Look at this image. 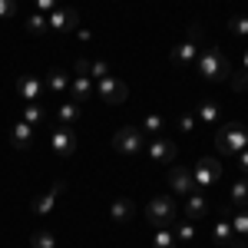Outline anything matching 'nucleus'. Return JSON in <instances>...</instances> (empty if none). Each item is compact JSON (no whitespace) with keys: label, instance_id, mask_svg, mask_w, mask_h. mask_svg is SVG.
Here are the masks:
<instances>
[{"label":"nucleus","instance_id":"b1692460","mask_svg":"<svg viewBox=\"0 0 248 248\" xmlns=\"http://www.w3.org/2000/svg\"><path fill=\"white\" fill-rule=\"evenodd\" d=\"M215 106H209V103H205V106H202V119H205V123H212V119H215Z\"/></svg>","mask_w":248,"mask_h":248},{"label":"nucleus","instance_id":"9d476101","mask_svg":"<svg viewBox=\"0 0 248 248\" xmlns=\"http://www.w3.org/2000/svg\"><path fill=\"white\" fill-rule=\"evenodd\" d=\"M17 86H20V93L27 96V99H37V96H40V83L33 77H20Z\"/></svg>","mask_w":248,"mask_h":248},{"label":"nucleus","instance_id":"6ab92c4d","mask_svg":"<svg viewBox=\"0 0 248 248\" xmlns=\"http://www.w3.org/2000/svg\"><path fill=\"white\" fill-rule=\"evenodd\" d=\"M33 209H37L40 215H43V212H50V209H53V195H43V199H40V202L33 205Z\"/></svg>","mask_w":248,"mask_h":248},{"label":"nucleus","instance_id":"39448f33","mask_svg":"<svg viewBox=\"0 0 248 248\" xmlns=\"http://www.w3.org/2000/svg\"><path fill=\"white\" fill-rule=\"evenodd\" d=\"M218 162H212V159H202V162H199V169H195V182H199V186H209V182H215V179H218Z\"/></svg>","mask_w":248,"mask_h":248},{"label":"nucleus","instance_id":"7ed1b4c3","mask_svg":"<svg viewBox=\"0 0 248 248\" xmlns=\"http://www.w3.org/2000/svg\"><path fill=\"white\" fill-rule=\"evenodd\" d=\"M139 146H142V139H139V133H136L133 126H126V129L116 133V149L119 153H139Z\"/></svg>","mask_w":248,"mask_h":248},{"label":"nucleus","instance_id":"423d86ee","mask_svg":"<svg viewBox=\"0 0 248 248\" xmlns=\"http://www.w3.org/2000/svg\"><path fill=\"white\" fill-rule=\"evenodd\" d=\"M73 146H77V139H73L70 129H57V133H53V149H57L60 155H70Z\"/></svg>","mask_w":248,"mask_h":248},{"label":"nucleus","instance_id":"f3484780","mask_svg":"<svg viewBox=\"0 0 248 248\" xmlns=\"http://www.w3.org/2000/svg\"><path fill=\"white\" fill-rule=\"evenodd\" d=\"M73 119H77V103H66V106L60 109V123H63V126H70Z\"/></svg>","mask_w":248,"mask_h":248},{"label":"nucleus","instance_id":"393cba45","mask_svg":"<svg viewBox=\"0 0 248 248\" xmlns=\"http://www.w3.org/2000/svg\"><path fill=\"white\" fill-rule=\"evenodd\" d=\"M90 73H93V77H106L109 70H106V63H93V66H90Z\"/></svg>","mask_w":248,"mask_h":248},{"label":"nucleus","instance_id":"f03ea898","mask_svg":"<svg viewBox=\"0 0 248 248\" xmlns=\"http://www.w3.org/2000/svg\"><path fill=\"white\" fill-rule=\"evenodd\" d=\"M146 215H149V222H153V225L166 229V225L172 222V215H175V205H172V199H155L153 205L146 209Z\"/></svg>","mask_w":248,"mask_h":248},{"label":"nucleus","instance_id":"bb28decb","mask_svg":"<svg viewBox=\"0 0 248 248\" xmlns=\"http://www.w3.org/2000/svg\"><path fill=\"white\" fill-rule=\"evenodd\" d=\"M40 7H46V10H50V7H53V0H37Z\"/></svg>","mask_w":248,"mask_h":248},{"label":"nucleus","instance_id":"2eb2a0df","mask_svg":"<svg viewBox=\"0 0 248 248\" xmlns=\"http://www.w3.org/2000/svg\"><path fill=\"white\" fill-rule=\"evenodd\" d=\"M33 248H53V232L40 229L37 235H33Z\"/></svg>","mask_w":248,"mask_h":248},{"label":"nucleus","instance_id":"f8f14e48","mask_svg":"<svg viewBox=\"0 0 248 248\" xmlns=\"http://www.w3.org/2000/svg\"><path fill=\"white\" fill-rule=\"evenodd\" d=\"M30 142V123H20V126H14V146H27Z\"/></svg>","mask_w":248,"mask_h":248},{"label":"nucleus","instance_id":"dca6fc26","mask_svg":"<svg viewBox=\"0 0 248 248\" xmlns=\"http://www.w3.org/2000/svg\"><path fill=\"white\" fill-rule=\"evenodd\" d=\"M73 93H77V99H86V96L93 93V83H90L86 77H79V79H77V86H73Z\"/></svg>","mask_w":248,"mask_h":248},{"label":"nucleus","instance_id":"5701e85b","mask_svg":"<svg viewBox=\"0 0 248 248\" xmlns=\"http://www.w3.org/2000/svg\"><path fill=\"white\" fill-rule=\"evenodd\" d=\"M192 53H195V50H192V43H186V46H179V50H175V60H192Z\"/></svg>","mask_w":248,"mask_h":248},{"label":"nucleus","instance_id":"4468645a","mask_svg":"<svg viewBox=\"0 0 248 248\" xmlns=\"http://www.w3.org/2000/svg\"><path fill=\"white\" fill-rule=\"evenodd\" d=\"M46 86H50L53 93H63V90H66V73L53 70V73H50V79H46Z\"/></svg>","mask_w":248,"mask_h":248},{"label":"nucleus","instance_id":"ddd939ff","mask_svg":"<svg viewBox=\"0 0 248 248\" xmlns=\"http://www.w3.org/2000/svg\"><path fill=\"white\" fill-rule=\"evenodd\" d=\"M186 212H189L192 218L205 215V199H202V195H192V199H189V205H186Z\"/></svg>","mask_w":248,"mask_h":248},{"label":"nucleus","instance_id":"412c9836","mask_svg":"<svg viewBox=\"0 0 248 248\" xmlns=\"http://www.w3.org/2000/svg\"><path fill=\"white\" fill-rule=\"evenodd\" d=\"M14 10H17V3H14V0H0V17H10Z\"/></svg>","mask_w":248,"mask_h":248},{"label":"nucleus","instance_id":"9b49d317","mask_svg":"<svg viewBox=\"0 0 248 248\" xmlns=\"http://www.w3.org/2000/svg\"><path fill=\"white\" fill-rule=\"evenodd\" d=\"M113 215H116V222H126V218L133 215V202H129V199H119L113 205Z\"/></svg>","mask_w":248,"mask_h":248},{"label":"nucleus","instance_id":"20e7f679","mask_svg":"<svg viewBox=\"0 0 248 248\" xmlns=\"http://www.w3.org/2000/svg\"><path fill=\"white\" fill-rule=\"evenodd\" d=\"M99 93L106 96L109 103H123V99H126V83H119V79H113V77H103Z\"/></svg>","mask_w":248,"mask_h":248},{"label":"nucleus","instance_id":"4be33fe9","mask_svg":"<svg viewBox=\"0 0 248 248\" xmlns=\"http://www.w3.org/2000/svg\"><path fill=\"white\" fill-rule=\"evenodd\" d=\"M27 27H30L33 33H43V27H46V20H43V17H30V23H27Z\"/></svg>","mask_w":248,"mask_h":248},{"label":"nucleus","instance_id":"aec40b11","mask_svg":"<svg viewBox=\"0 0 248 248\" xmlns=\"http://www.w3.org/2000/svg\"><path fill=\"white\" fill-rule=\"evenodd\" d=\"M43 119V109L40 106H27V123H40Z\"/></svg>","mask_w":248,"mask_h":248},{"label":"nucleus","instance_id":"a878e982","mask_svg":"<svg viewBox=\"0 0 248 248\" xmlns=\"http://www.w3.org/2000/svg\"><path fill=\"white\" fill-rule=\"evenodd\" d=\"M159 126H162V116H149L146 119V129H159Z\"/></svg>","mask_w":248,"mask_h":248},{"label":"nucleus","instance_id":"1a4fd4ad","mask_svg":"<svg viewBox=\"0 0 248 248\" xmlns=\"http://www.w3.org/2000/svg\"><path fill=\"white\" fill-rule=\"evenodd\" d=\"M149 155H153L155 162H159V159H162V162H169L172 155H175V146H172V142H153Z\"/></svg>","mask_w":248,"mask_h":248},{"label":"nucleus","instance_id":"f257e3e1","mask_svg":"<svg viewBox=\"0 0 248 248\" xmlns=\"http://www.w3.org/2000/svg\"><path fill=\"white\" fill-rule=\"evenodd\" d=\"M199 70H202V77H215V79L229 73V66H225V60H222L218 50H205L202 60H199Z\"/></svg>","mask_w":248,"mask_h":248},{"label":"nucleus","instance_id":"a211bd4d","mask_svg":"<svg viewBox=\"0 0 248 248\" xmlns=\"http://www.w3.org/2000/svg\"><path fill=\"white\" fill-rule=\"evenodd\" d=\"M155 248H172V235L169 232L159 229V235H155Z\"/></svg>","mask_w":248,"mask_h":248},{"label":"nucleus","instance_id":"6e6552de","mask_svg":"<svg viewBox=\"0 0 248 248\" xmlns=\"http://www.w3.org/2000/svg\"><path fill=\"white\" fill-rule=\"evenodd\" d=\"M172 189L175 192H189L192 189V172L189 169H172Z\"/></svg>","mask_w":248,"mask_h":248},{"label":"nucleus","instance_id":"0eeeda50","mask_svg":"<svg viewBox=\"0 0 248 248\" xmlns=\"http://www.w3.org/2000/svg\"><path fill=\"white\" fill-rule=\"evenodd\" d=\"M50 27H53V30H73V27H77V14H73V10H57V14L50 17Z\"/></svg>","mask_w":248,"mask_h":248}]
</instances>
